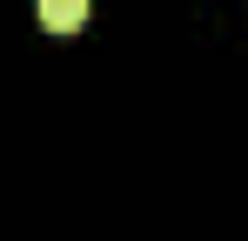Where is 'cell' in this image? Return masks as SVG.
I'll use <instances>...</instances> for the list:
<instances>
[{"mask_svg": "<svg viewBox=\"0 0 248 241\" xmlns=\"http://www.w3.org/2000/svg\"><path fill=\"white\" fill-rule=\"evenodd\" d=\"M47 34H81L87 27V0H34Z\"/></svg>", "mask_w": 248, "mask_h": 241, "instance_id": "1", "label": "cell"}]
</instances>
